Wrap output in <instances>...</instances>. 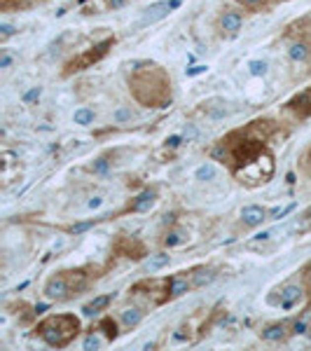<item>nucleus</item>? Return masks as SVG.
<instances>
[{"label": "nucleus", "instance_id": "obj_31", "mask_svg": "<svg viewBox=\"0 0 311 351\" xmlns=\"http://www.w3.org/2000/svg\"><path fill=\"white\" fill-rule=\"evenodd\" d=\"M96 347H98V340L94 335H89L87 340H84V349H96Z\"/></svg>", "mask_w": 311, "mask_h": 351}, {"label": "nucleus", "instance_id": "obj_12", "mask_svg": "<svg viewBox=\"0 0 311 351\" xmlns=\"http://www.w3.org/2000/svg\"><path fill=\"white\" fill-rule=\"evenodd\" d=\"M304 297V290L300 288V286H285L283 290H281V300H278V305H281V309H293L295 305H300Z\"/></svg>", "mask_w": 311, "mask_h": 351}, {"label": "nucleus", "instance_id": "obj_1", "mask_svg": "<svg viewBox=\"0 0 311 351\" xmlns=\"http://www.w3.org/2000/svg\"><path fill=\"white\" fill-rule=\"evenodd\" d=\"M276 124L272 119H253L243 129H236L218 141L213 157L230 166L234 178L250 188L265 185L274 176V155L267 148Z\"/></svg>", "mask_w": 311, "mask_h": 351}, {"label": "nucleus", "instance_id": "obj_18", "mask_svg": "<svg viewBox=\"0 0 311 351\" xmlns=\"http://www.w3.org/2000/svg\"><path fill=\"white\" fill-rule=\"evenodd\" d=\"M141 318H143V312H141V309H136V307H133V309H124V312H122V321H124L126 328H136V325L141 323Z\"/></svg>", "mask_w": 311, "mask_h": 351}, {"label": "nucleus", "instance_id": "obj_37", "mask_svg": "<svg viewBox=\"0 0 311 351\" xmlns=\"http://www.w3.org/2000/svg\"><path fill=\"white\" fill-rule=\"evenodd\" d=\"M9 63H12V59H9L7 54H2V59H0V68H7Z\"/></svg>", "mask_w": 311, "mask_h": 351}, {"label": "nucleus", "instance_id": "obj_27", "mask_svg": "<svg viewBox=\"0 0 311 351\" xmlns=\"http://www.w3.org/2000/svg\"><path fill=\"white\" fill-rule=\"evenodd\" d=\"M248 68H250V73H253V75H265V73H267V63L265 61H250Z\"/></svg>", "mask_w": 311, "mask_h": 351}, {"label": "nucleus", "instance_id": "obj_33", "mask_svg": "<svg viewBox=\"0 0 311 351\" xmlns=\"http://www.w3.org/2000/svg\"><path fill=\"white\" fill-rule=\"evenodd\" d=\"M38 2H44V0H17V7H31V5H38Z\"/></svg>", "mask_w": 311, "mask_h": 351}, {"label": "nucleus", "instance_id": "obj_34", "mask_svg": "<svg viewBox=\"0 0 311 351\" xmlns=\"http://www.w3.org/2000/svg\"><path fill=\"white\" fill-rule=\"evenodd\" d=\"M239 2H243L246 7H260V5H265V0H239Z\"/></svg>", "mask_w": 311, "mask_h": 351}, {"label": "nucleus", "instance_id": "obj_6", "mask_svg": "<svg viewBox=\"0 0 311 351\" xmlns=\"http://www.w3.org/2000/svg\"><path fill=\"white\" fill-rule=\"evenodd\" d=\"M176 7H180V0H161V2H155V5L143 9L141 24H155V21L164 19L171 9H176Z\"/></svg>", "mask_w": 311, "mask_h": 351}, {"label": "nucleus", "instance_id": "obj_23", "mask_svg": "<svg viewBox=\"0 0 311 351\" xmlns=\"http://www.w3.org/2000/svg\"><path fill=\"white\" fill-rule=\"evenodd\" d=\"M73 119H75V124H82V126H87L94 122V110H89V108H80V110H75V115H73Z\"/></svg>", "mask_w": 311, "mask_h": 351}, {"label": "nucleus", "instance_id": "obj_16", "mask_svg": "<svg viewBox=\"0 0 311 351\" xmlns=\"http://www.w3.org/2000/svg\"><path fill=\"white\" fill-rule=\"evenodd\" d=\"M192 276V286L194 288H201V286H206V283H211V281L215 279V272L211 270V267H201V270H196L194 274H190Z\"/></svg>", "mask_w": 311, "mask_h": 351}, {"label": "nucleus", "instance_id": "obj_39", "mask_svg": "<svg viewBox=\"0 0 311 351\" xmlns=\"http://www.w3.org/2000/svg\"><path fill=\"white\" fill-rule=\"evenodd\" d=\"M98 204H101V199H91V201H89V206H91V208H94V206H98Z\"/></svg>", "mask_w": 311, "mask_h": 351}, {"label": "nucleus", "instance_id": "obj_19", "mask_svg": "<svg viewBox=\"0 0 311 351\" xmlns=\"http://www.w3.org/2000/svg\"><path fill=\"white\" fill-rule=\"evenodd\" d=\"M98 330H103L108 340H117V335H119L117 333V323H115V318H113V316H106V318L98 323Z\"/></svg>", "mask_w": 311, "mask_h": 351}, {"label": "nucleus", "instance_id": "obj_32", "mask_svg": "<svg viewBox=\"0 0 311 351\" xmlns=\"http://www.w3.org/2000/svg\"><path fill=\"white\" fill-rule=\"evenodd\" d=\"M94 225V223H80V225H73L71 227V232L73 234H78V232H84V230H89V227Z\"/></svg>", "mask_w": 311, "mask_h": 351}, {"label": "nucleus", "instance_id": "obj_36", "mask_svg": "<svg viewBox=\"0 0 311 351\" xmlns=\"http://www.w3.org/2000/svg\"><path fill=\"white\" fill-rule=\"evenodd\" d=\"M204 71H206V66H194V68L187 71V75H199V73H204Z\"/></svg>", "mask_w": 311, "mask_h": 351}, {"label": "nucleus", "instance_id": "obj_35", "mask_svg": "<svg viewBox=\"0 0 311 351\" xmlns=\"http://www.w3.org/2000/svg\"><path fill=\"white\" fill-rule=\"evenodd\" d=\"M166 145H169V148H178V145H180V136H171L169 141H166Z\"/></svg>", "mask_w": 311, "mask_h": 351}, {"label": "nucleus", "instance_id": "obj_14", "mask_svg": "<svg viewBox=\"0 0 311 351\" xmlns=\"http://www.w3.org/2000/svg\"><path fill=\"white\" fill-rule=\"evenodd\" d=\"M220 26H222V31H227V33H236V31L243 26L241 12H225L220 19Z\"/></svg>", "mask_w": 311, "mask_h": 351}, {"label": "nucleus", "instance_id": "obj_11", "mask_svg": "<svg viewBox=\"0 0 311 351\" xmlns=\"http://www.w3.org/2000/svg\"><path fill=\"white\" fill-rule=\"evenodd\" d=\"M190 288H194V286H192V276H190V279H187V276H169V302L183 297Z\"/></svg>", "mask_w": 311, "mask_h": 351}, {"label": "nucleus", "instance_id": "obj_4", "mask_svg": "<svg viewBox=\"0 0 311 351\" xmlns=\"http://www.w3.org/2000/svg\"><path fill=\"white\" fill-rule=\"evenodd\" d=\"M115 45V36L113 38H106V40H101L98 45L89 47L84 54L80 56H73L71 61L63 66V78H68V75H73V73H80V71H87V68H91L94 63H98L103 56L110 52V47Z\"/></svg>", "mask_w": 311, "mask_h": 351}, {"label": "nucleus", "instance_id": "obj_28", "mask_svg": "<svg viewBox=\"0 0 311 351\" xmlns=\"http://www.w3.org/2000/svg\"><path fill=\"white\" fill-rule=\"evenodd\" d=\"M14 33H17V28L9 26V24H2V26H0V40H2V42H5L9 36H14Z\"/></svg>", "mask_w": 311, "mask_h": 351}, {"label": "nucleus", "instance_id": "obj_25", "mask_svg": "<svg viewBox=\"0 0 311 351\" xmlns=\"http://www.w3.org/2000/svg\"><path fill=\"white\" fill-rule=\"evenodd\" d=\"M300 162H302V164H300V166H302V173L311 178V145L307 148V153L302 155V159H300Z\"/></svg>", "mask_w": 311, "mask_h": 351}, {"label": "nucleus", "instance_id": "obj_2", "mask_svg": "<svg viewBox=\"0 0 311 351\" xmlns=\"http://www.w3.org/2000/svg\"><path fill=\"white\" fill-rule=\"evenodd\" d=\"M129 68V89L133 99L145 108H166L173 96L169 73L152 61H133Z\"/></svg>", "mask_w": 311, "mask_h": 351}, {"label": "nucleus", "instance_id": "obj_38", "mask_svg": "<svg viewBox=\"0 0 311 351\" xmlns=\"http://www.w3.org/2000/svg\"><path fill=\"white\" fill-rule=\"evenodd\" d=\"M126 117H131L129 110H119V113H117V119H126Z\"/></svg>", "mask_w": 311, "mask_h": 351}, {"label": "nucleus", "instance_id": "obj_5", "mask_svg": "<svg viewBox=\"0 0 311 351\" xmlns=\"http://www.w3.org/2000/svg\"><path fill=\"white\" fill-rule=\"evenodd\" d=\"M44 297L47 300H56V302H63V300H71V288H68V279H66V274L59 272V274H54L52 279L44 283Z\"/></svg>", "mask_w": 311, "mask_h": 351}, {"label": "nucleus", "instance_id": "obj_9", "mask_svg": "<svg viewBox=\"0 0 311 351\" xmlns=\"http://www.w3.org/2000/svg\"><path fill=\"white\" fill-rule=\"evenodd\" d=\"M267 216H269L267 208L258 206V204H250V206H246L241 211V223H243V227H260L267 220Z\"/></svg>", "mask_w": 311, "mask_h": 351}, {"label": "nucleus", "instance_id": "obj_10", "mask_svg": "<svg viewBox=\"0 0 311 351\" xmlns=\"http://www.w3.org/2000/svg\"><path fill=\"white\" fill-rule=\"evenodd\" d=\"M157 199V192L155 190H143L136 199H131V204L124 208V213H143V211H150V206Z\"/></svg>", "mask_w": 311, "mask_h": 351}, {"label": "nucleus", "instance_id": "obj_30", "mask_svg": "<svg viewBox=\"0 0 311 351\" xmlns=\"http://www.w3.org/2000/svg\"><path fill=\"white\" fill-rule=\"evenodd\" d=\"M290 333L293 335H302V333H307V321H300V318H297V321H295L293 323V330H290Z\"/></svg>", "mask_w": 311, "mask_h": 351}, {"label": "nucleus", "instance_id": "obj_8", "mask_svg": "<svg viewBox=\"0 0 311 351\" xmlns=\"http://www.w3.org/2000/svg\"><path fill=\"white\" fill-rule=\"evenodd\" d=\"M115 253L124 255V258H131V260H141L145 255V246L138 239H133V236H119L115 243Z\"/></svg>", "mask_w": 311, "mask_h": 351}, {"label": "nucleus", "instance_id": "obj_3", "mask_svg": "<svg viewBox=\"0 0 311 351\" xmlns=\"http://www.w3.org/2000/svg\"><path fill=\"white\" fill-rule=\"evenodd\" d=\"M80 330H82V323L75 314H52V316H47V318H42L36 328L38 337L44 344L56 347V349L68 347L80 335Z\"/></svg>", "mask_w": 311, "mask_h": 351}, {"label": "nucleus", "instance_id": "obj_13", "mask_svg": "<svg viewBox=\"0 0 311 351\" xmlns=\"http://www.w3.org/2000/svg\"><path fill=\"white\" fill-rule=\"evenodd\" d=\"M288 328H290L288 323H272V325H267L260 335H262V340H265V342H283L288 335H293Z\"/></svg>", "mask_w": 311, "mask_h": 351}, {"label": "nucleus", "instance_id": "obj_17", "mask_svg": "<svg viewBox=\"0 0 311 351\" xmlns=\"http://www.w3.org/2000/svg\"><path fill=\"white\" fill-rule=\"evenodd\" d=\"M185 241H187V230H183V227H173V230H169V234H166L164 246L173 248V246H180V243H185Z\"/></svg>", "mask_w": 311, "mask_h": 351}, {"label": "nucleus", "instance_id": "obj_26", "mask_svg": "<svg viewBox=\"0 0 311 351\" xmlns=\"http://www.w3.org/2000/svg\"><path fill=\"white\" fill-rule=\"evenodd\" d=\"M108 169H110V162H108L106 157L96 159V162H94V166H91V171H94V173H106Z\"/></svg>", "mask_w": 311, "mask_h": 351}, {"label": "nucleus", "instance_id": "obj_29", "mask_svg": "<svg viewBox=\"0 0 311 351\" xmlns=\"http://www.w3.org/2000/svg\"><path fill=\"white\" fill-rule=\"evenodd\" d=\"M40 99V87H33L31 91H26L24 94V103H33V101Z\"/></svg>", "mask_w": 311, "mask_h": 351}, {"label": "nucleus", "instance_id": "obj_15", "mask_svg": "<svg viewBox=\"0 0 311 351\" xmlns=\"http://www.w3.org/2000/svg\"><path fill=\"white\" fill-rule=\"evenodd\" d=\"M110 300H113L110 295H98V297H94L91 302H87V305L82 307V314L94 316V314H98V312H103V309L110 305Z\"/></svg>", "mask_w": 311, "mask_h": 351}, {"label": "nucleus", "instance_id": "obj_24", "mask_svg": "<svg viewBox=\"0 0 311 351\" xmlns=\"http://www.w3.org/2000/svg\"><path fill=\"white\" fill-rule=\"evenodd\" d=\"M196 178L199 180H213L215 178V166L213 164H204L196 169Z\"/></svg>", "mask_w": 311, "mask_h": 351}, {"label": "nucleus", "instance_id": "obj_20", "mask_svg": "<svg viewBox=\"0 0 311 351\" xmlns=\"http://www.w3.org/2000/svg\"><path fill=\"white\" fill-rule=\"evenodd\" d=\"M290 59H295V61H307L309 59V47L304 45V42H295V45H290Z\"/></svg>", "mask_w": 311, "mask_h": 351}, {"label": "nucleus", "instance_id": "obj_22", "mask_svg": "<svg viewBox=\"0 0 311 351\" xmlns=\"http://www.w3.org/2000/svg\"><path fill=\"white\" fill-rule=\"evenodd\" d=\"M295 232H300V234L311 232V206L304 211L302 216L297 218V223H295Z\"/></svg>", "mask_w": 311, "mask_h": 351}, {"label": "nucleus", "instance_id": "obj_7", "mask_svg": "<svg viewBox=\"0 0 311 351\" xmlns=\"http://www.w3.org/2000/svg\"><path fill=\"white\" fill-rule=\"evenodd\" d=\"M285 110H290V113H293L295 117H300V119L311 117V87L300 91V94H295L293 99L285 103Z\"/></svg>", "mask_w": 311, "mask_h": 351}, {"label": "nucleus", "instance_id": "obj_21", "mask_svg": "<svg viewBox=\"0 0 311 351\" xmlns=\"http://www.w3.org/2000/svg\"><path fill=\"white\" fill-rule=\"evenodd\" d=\"M171 262V258L169 255H164V253H161V255H155V258H150V260L145 262V270L150 272H157V270H161V267H166V265H169Z\"/></svg>", "mask_w": 311, "mask_h": 351}]
</instances>
